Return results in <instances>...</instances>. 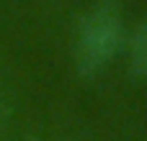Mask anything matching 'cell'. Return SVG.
Wrapping results in <instances>:
<instances>
[{
  "label": "cell",
  "mask_w": 147,
  "mask_h": 141,
  "mask_svg": "<svg viewBox=\"0 0 147 141\" xmlns=\"http://www.w3.org/2000/svg\"><path fill=\"white\" fill-rule=\"evenodd\" d=\"M124 44V21L121 8L114 0L96 3L80 21L75 41V64L78 72L90 77L101 72Z\"/></svg>",
  "instance_id": "6da1fadb"
},
{
  "label": "cell",
  "mask_w": 147,
  "mask_h": 141,
  "mask_svg": "<svg viewBox=\"0 0 147 141\" xmlns=\"http://www.w3.org/2000/svg\"><path fill=\"white\" fill-rule=\"evenodd\" d=\"M127 62L134 77L147 80V21L137 23L127 39Z\"/></svg>",
  "instance_id": "7a4b0ae2"
}]
</instances>
